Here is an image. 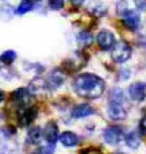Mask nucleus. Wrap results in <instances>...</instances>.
<instances>
[{
	"label": "nucleus",
	"mask_w": 146,
	"mask_h": 154,
	"mask_svg": "<svg viewBox=\"0 0 146 154\" xmlns=\"http://www.w3.org/2000/svg\"><path fill=\"white\" fill-rule=\"evenodd\" d=\"M134 3L139 11H146V0H134Z\"/></svg>",
	"instance_id": "22"
},
{
	"label": "nucleus",
	"mask_w": 146,
	"mask_h": 154,
	"mask_svg": "<svg viewBox=\"0 0 146 154\" xmlns=\"http://www.w3.org/2000/svg\"><path fill=\"white\" fill-rule=\"evenodd\" d=\"M96 41H98V45L101 50H110V49H112V46L115 45V37L108 30H101L98 34Z\"/></svg>",
	"instance_id": "3"
},
{
	"label": "nucleus",
	"mask_w": 146,
	"mask_h": 154,
	"mask_svg": "<svg viewBox=\"0 0 146 154\" xmlns=\"http://www.w3.org/2000/svg\"><path fill=\"white\" fill-rule=\"evenodd\" d=\"M0 154H2V153H0Z\"/></svg>",
	"instance_id": "29"
},
{
	"label": "nucleus",
	"mask_w": 146,
	"mask_h": 154,
	"mask_svg": "<svg viewBox=\"0 0 146 154\" xmlns=\"http://www.w3.org/2000/svg\"><path fill=\"white\" fill-rule=\"evenodd\" d=\"M37 108L35 107H29V108H26V109H22L20 112H19V115H18V119H19V122H20V125L22 126H27V125H30V123L33 122V120L35 119V116H37Z\"/></svg>",
	"instance_id": "10"
},
{
	"label": "nucleus",
	"mask_w": 146,
	"mask_h": 154,
	"mask_svg": "<svg viewBox=\"0 0 146 154\" xmlns=\"http://www.w3.org/2000/svg\"><path fill=\"white\" fill-rule=\"evenodd\" d=\"M64 81H65V76H64V73H61L60 70H54L50 75V84L56 85V87H60Z\"/></svg>",
	"instance_id": "16"
},
{
	"label": "nucleus",
	"mask_w": 146,
	"mask_h": 154,
	"mask_svg": "<svg viewBox=\"0 0 146 154\" xmlns=\"http://www.w3.org/2000/svg\"><path fill=\"white\" fill-rule=\"evenodd\" d=\"M129 96L134 101H141L146 96V84L142 81H137L129 87Z\"/></svg>",
	"instance_id": "4"
},
{
	"label": "nucleus",
	"mask_w": 146,
	"mask_h": 154,
	"mask_svg": "<svg viewBox=\"0 0 146 154\" xmlns=\"http://www.w3.org/2000/svg\"><path fill=\"white\" fill-rule=\"evenodd\" d=\"M53 153H54V146L51 143H49L48 146L41 147L37 154H53Z\"/></svg>",
	"instance_id": "21"
},
{
	"label": "nucleus",
	"mask_w": 146,
	"mask_h": 154,
	"mask_svg": "<svg viewBox=\"0 0 146 154\" xmlns=\"http://www.w3.org/2000/svg\"><path fill=\"white\" fill-rule=\"evenodd\" d=\"M42 134H43V138L46 139V142H48V143L54 145L60 139L58 127H57V125L54 122H49L48 125L45 126V128H43Z\"/></svg>",
	"instance_id": "7"
},
{
	"label": "nucleus",
	"mask_w": 146,
	"mask_h": 154,
	"mask_svg": "<svg viewBox=\"0 0 146 154\" xmlns=\"http://www.w3.org/2000/svg\"><path fill=\"white\" fill-rule=\"evenodd\" d=\"M4 96H5V95H4V92H3V91L0 89V103H2V101L4 100Z\"/></svg>",
	"instance_id": "26"
},
{
	"label": "nucleus",
	"mask_w": 146,
	"mask_h": 154,
	"mask_svg": "<svg viewBox=\"0 0 146 154\" xmlns=\"http://www.w3.org/2000/svg\"><path fill=\"white\" fill-rule=\"evenodd\" d=\"M106 84L104 80L92 73L79 75L73 80V89L81 97L85 99H98L103 95Z\"/></svg>",
	"instance_id": "1"
},
{
	"label": "nucleus",
	"mask_w": 146,
	"mask_h": 154,
	"mask_svg": "<svg viewBox=\"0 0 146 154\" xmlns=\"http://www.w3.org/2000/svg\"><path fill=\"white\" fill-rule=\"evenodd\" d=\"M11 99L19 106H27L30 101V92L26 88H19L11 93Z\"/></svg>",
	"instance_id": "9"
},
{
	"label": "nucleus",
	"mask_w": 146,
	"mask_h": 154,
	"mask_svg": "<svg viewBox=\"0 0 146 154\" xmlns=\"http://www.w3.org/2000/svg\"><path fill=\"white\" fill-rule=\"evenodd\" d=\"M31 10H33V3L30 2V0H23V2L18 5V8H16V14L24 15V14L30 12Z\"/></svg>",
	"instance_id": "17"
},
{
	"label": "nucleus",
	"mask_w": 146,
	"mask_h": 154,
	"mask_svg": "<svg viewBox=\"0 0 146 154\" xmlns=\"http://www.w3.org/2000/svg\"><path fill=\"white\" fill-rule=\"evenodd\" d=\"M114 154H123V153H114Z\"/></svg>",
	"instance_id": "28"
},
{
	"label": "nucleus",
	"mask_w": 146,
	"mask_h": 154,
	"mask_svg": "<svg viewBox=\"0 0 146 154\" xmlns=\"http://www.w3.org/2000/svg\"><path fill=\"white\" fill-rule=\"evenodd\" d=\"M125 141H126V145H127L130 149H134V150L138 149L139 145H141V139H139L138 134H137L135 131H131V133H129L127 135H126Z\"/></svg>",
	"instance_id": "14"
},
{
	"label": "nucleus",
	"mask_w": 146,
	"mask_h": 154,
	"mask_svg": "<svg viewBox=\"0 0 146 154\" xmlns=\"http://www.w3.org/2000/svg\"><path fill=\"white\" fill-rule=\"evenodd\" d=\"M70 2L73 3V4H76V5H79V4H81L82 2H84V0H70Z\"/></svg>",
	"instance_id": "25"
},
{
	"label": "nucleus",
	"mask_w": 146,
	"mask_h": 154,
	"mask_svg": "<svg viewBox=\"0 0 146 154\" xmlns=\"http://www.w3.org/2000/svg\"><path fill=\"white\" fill-rule=\"evenodd\" d=\"M15 60H16V53L14 50H5L4 53L0 56V61H2L3 64H7V65L12 64Z\"/></svg>",
	"instance_id": "15"
},
{
	"label": "nucleus",
	"mask_w": 146,
	"mask_h": 154,
	"mask_svg": "<svg viewBox=\"0 0 146 154\" xmlns=\"http://www.w3.org/2000/svg\"><path fill=\"white\" fill-rule=\"evenodd\" d=\"M42 131H41L39 127H33L29 130V134H27V141L31 145H38L41 142V138H42Z\"/></svg>",
	"instance_id": "13"
},
{
	"label": "nucleus",
	"mask_w": 146,
	"mask_h": 154,
	"mask_svg": "<svg viewBox=\"0 0 146 154\" xmlns=\"http://www.w3.org/2000/svg\"><path fill=\"white\" fill-rule=\"evenodd\" d=\"M139 131L142 134H146V116H144L139 122Z\"/></svg>",
	"instance_id": "23"
},
{
	"label": "nucleus",
	"mask_w": 146,
	"mask_h": 154,
	"mask_svg": "<svg viewBox=\"0 0 146 154\" xmlns=\"http://www.w3.org/2000/svg\"><path fill=\"white\" fill-rule=\"evenodd\" d=\"M33 2H41V0H33Z\"/></svg>",
	"instance_id": "27"
},
{
	"label": "nucleus",
	"mask_w": 146,
	"mask_h": 154,
	"mask_svg": "<svg viewBox=\"0 0 146 154\" xmlns=\"http://www.w3.org/2000/svg\"><path fill=\"white\" fill-rule=\"evenodd\" d=\"M77 38H79V42H81L82 45H85V46L92 43V35H91L88 31H81Z\"/></svg>",
	"instance_id": "18"
},
{
	"label": "nucleus",
	"mask_w": 146,
	"mask_h": 154,
	"mask_svg": "<svg viewBox=\"0 0 146 154\" xmlns=\"http://www.w3.org/2000/svg\"><path fill=\"white\" fill-rule=\"evenodd\" d=\"M60 142L67 147H73L79 143V137L72 131H64L60 135Z\"/></svg>",
	"instance_id": "12"
},
{
	"label": "nucleus",
	"mask_w": 146,
	"mask_h": 154,
	"mask_svg": "<svg viewBox=\"0 0 146 154\" xmlns=\"http://www.w3.org/2000/svg\"><path fill=\"white\" fill-rule=\"evenodd\" d=\"M122 130L119 127H115V126H110L104 130L103 137H104V141L107 142L108 145H116L119 143V141L122 139Z\"/></svg>",
	"instance_id": "6"
},
{
	"label": "nucleus",
	"mask_w": 146,
	"mask_h": 154,
	"mask_svg": "<svg viewBox=\"0 0 146 154\" xmlns=\"http://www.w3.org/2000/svg\"><path fill=\"white\" fill-rule=\"evenodd\" d=\"M107 114L111 118L112 120H123L127 115L126 109L122 107L120 103H116V101H110L108 108H107Z\"/></svg>",
	"instance_id": "5"
},
{
	"label": "nucleus",
	"mask_w": 146,
	"mask_h": 154,
	"mask_svg": "<svg viewBox=\"0 0 146 154\" xmlns=\"http://www.w3.org/2000/svg\"><path fill=\"white\" fill-rule=\"evenodd\" d=\"M49 7L54 11H58L64 7V0H49Z\"/></svg>",
	"instance_id": "20"
},
{
	"label": "nucleus",
	"mask_w": 146,
	"mask_h": 154,
	"mask_svg": "<svg viewBox=\"0 0 146 154\" xmlns=\"http://www.w3.org/2000/svg\"><path fill=\"white\" fill-rule=\"evenodd\" d=\"M111 57L115 62L123 64L131 57V48L126 42H115V45L111 49Z\"/></svg>",
	"instance_id": "2"
},
{
	"label": "nucleus",
	"mask_w": 146,
	"mask_h": 154,
	"mask_svg": "<svg viewBox=\"0 0 146 154\" xmlns=\"http://www.w3.org/2000/svg\"><path fill=\"white\" fill-rule=\"evenodd\" d=\"M125 100V97H123V92L119 89V88H116V89H114L111 92V100L110 101H116V103H122V101Z\"/></svg>",
	"instance_id": "19"
},
{
	"label": "nucleus",
	"mask_w": 146,
	"mask_h": 154,
	"mask_svg": "<svg viewBox=\"0 0 146 154\" xmlns=\"http://www.w3.org/2000/svg\"><path fill=\"white\" fill-rule=\"evenodd\" d=\"M95 114V109L92 108L88 104H80V106L74 107L72 109V116L76 118V119H81V118H87L89 115Z\"/></svg>",
	"instance_id": "11"
},
{
	"label": "nucleus",
	"mask_w": 146,
	"mask_h": 154,
	"mask_svg": "<svg viewBox=\"0 0 146 154\" xmlns=\"http://www.w3.org/2000/svg\"><path fill=\"white\" fill-rule=\"evenodd\" d=\"M122 16H123V24H125L127 29L137 30L139 27L141 18H139V14L138 12H135V11H131V10H127Z\"/></svg>",
	"instance_id": "8"
},
{
	"label": "nucleus",
	"mask_w": 146,
	"mask_h": 154,
	"mask_svg": "<svg viewBox=\"0 0 146 154\" xmlns=\"http://www.w3.org/2000/svg\"><path fill=\"white\" fill-rule=\"evenodd\" d=\"M81 154H103V153L96 150V149H85L81 152Z\"/></svg>",
	"instance_id": "24"
}]
</instances>
